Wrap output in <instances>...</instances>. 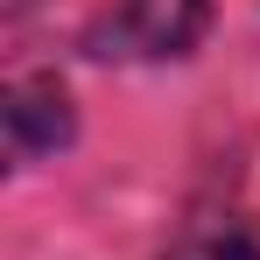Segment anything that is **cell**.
Wrapping results in <instances>:
<instances>
[{
	"label": "cell",
	"instance_id": "cell-1",
	"mask_svg": "<svg viewBox=\"0 0 260 260\" xmlns=\"http://www.w3.org/2000/svg\"><path fill=\"white\" fill-rule=\"evenodd\" d=\"M211 28V0H113L85 28V56L99 63H155L183 56Z\"/></svg>",
	"mask_w": 260,
	"mask_h": 260
},
{
	"label": "cell",
	"instance_id": "cell-2",
	"mask_svg": "<svg viewBox=\"0 0 260 260\" xmlns=\"http://www.w3.org/2000/svg\"><path fill=\"white\" fill-rule=\"evenodd\" d=\"M0 120H7V155L28 169L71 141V99L56 78H14L0 91Z\"/></svg>",
	"mask_w": 260,
	"mask_h": 260
},
{
	"label": "cell",
	"instance_id": "cell-3",
	"mask_svg": "<svg viewBox=\"0 0 260 260\" xmlns=\"http://www.w3.org/2000/svg\"><path fill=\"white\" fill-rule=\"evenodd\" d=\"M162 260H260V225H246L232 211H204L169 239Z\"/></svg>",
	"mask_w": 260,
	"mask_h": 260
}]
</instances>
